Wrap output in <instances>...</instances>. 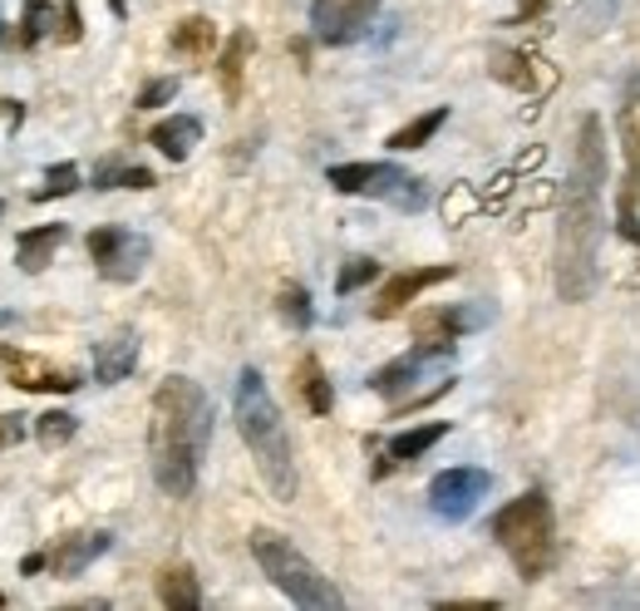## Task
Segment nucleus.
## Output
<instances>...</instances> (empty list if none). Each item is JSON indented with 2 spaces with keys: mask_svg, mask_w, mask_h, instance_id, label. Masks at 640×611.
<instances>
[{
  "mask_svg": "<svg viewBox=\"0 0 640 611\" xmlns=\"http://www.w3.org/2000/svg\"><path fill=\"white\" fill-rule=\"evenodd\" d=\"M488 489H492V473L488 469L458 463V469L434 473V483H429V508H434L438 518H448V523H464L468 513L488 499Z\"/></svg>",
  "mask_w": 640,
  "mask_h": 611,
  "instance_id": "0eeeda50",
  "label": "nucleus"
},
{
  "mask_svg": "<svg viewBox=\"0 0 640 611\" xmlns=\"http://www.w3.org/2000/svg\"><path fill=\"white\" fill-rule=\"evenodd\" d=\"M444 281H454V267H409V271H394V277L380 287V297H375L370 315H375V321H394L409 301H419L429 287H444Z\"/></svg>",
  "mask_w": 640,
  "mask_h": 611,
  "instance_id": "ddd939ff",
  "label": "nucleus"
},
{
  "mask_svg": "<svg viewBox=\"0 0 640 611\" xmlns=\"http://www.w3.org/2000/svg\"><path fill=\"white\" fill-rule=\"evenodd\" d=\"M448 361H454V345H444V341H419L414 351L400 355V361L380 365V371L370 375V389H375V395H384V399H394V405H404L409 389L424 380L429 365H448Z\"/></svg>",
  "mask_w": 640,
  "mask_h": 611,
  "instance_id": "9d476101",
  "label": "nucleus"
},
{
  "mask_svg": "<svg viewBox=\"0 0 640 611\" xmlns=\"http://www.w3.org/2000/svg\"><path fill=\"white\" fill-rule=\"evenodd\" d=\"M59 45H79L84 40V15H79V0H59V25H55Z\"/></svg>",
  "mask_w": 640,
  "mask_h": 611,
  "instance_id": "7c9ffc66",
  "label": "nucleus"
},
{
  "mask_svg": "<svg viewBox=\"0 0 640 611\" xmlns=\"http://www.w3.org/2000/svg\"><path fill=\"white\" fill-rule=\"evenodd\" d=\"M0 607H6V592H0Z\"/></svg>",
  "mask_w": 640,
  "mask_h": 611,
  "instance_id": "a19ab883",
  "label": "nucleus"
},
{
  "mask_svg": "<svg viewBox=\"0 0 640 611\" xmlns=\"http://www.w3.org/2000/svg\"><path fill=\"white\" fill-rule=\"evenodd\" d=\"M247 543H251V557H257L261 577H271V587H276L281 597H291V602L306 607V611L345 607L340 587H335L330 577H325L321 567L311 562L296 543H291V537H281V533H271V528H257Z\"/></svg>",
  "mask_w": 640,
  "mask_h": 611,
  "instance_id": "39448f33",
  "label": "nucleus"
},
{
  "mask_svg": "<svg viewBox=\"0 0 640 611\" xmlns=\"http://www.w3.org/2000/svg\"><path fill=\"white\" fill-rule=\"evenodd\" d=\"M251 50H257V40H251V30H237L232 40L223 45V60H217V79H223V94L227 104L241 99V75H247V60Z\"/></svg>",
  "mask_w": 640,
  "mask_h": 611,
  "instance_id": "412c9836",
  "label": "nucleus"
},
{
  "mask_svg": "<svg viewBox=\"0 0 640 611\" xmlns=\"http://www.w3.org/2000/svg\"><path fill=\"white\" fill-rule=\"evenodd\" d=\"M213 444V399L187 375H167L153 389L149 409V463L153 483L167 499H187L203 473V454Z\"/></svg>",
  "mask_w": 640,
  "mask_h": 611,
  "instance_id": "f03ea898",
  "label": "nucleus"
},
{
  "mask_svg": "<svg viewBox=\"0 0 640 611\" xmlns=\"http://www.w3.org/2000/svg\"><path fill=\"white\" fill-rule=\"evenodd\" d=\"M276 311H281V321L296 325V331H311V321H316V311H311V291L296 287V281H291V287H281Z\"/></svg>",
  "mask_w": 640,
  "mask_h": 611,
  "instance_id": "cd10ccee",
  "label": "nucleus"
},
{
  "mask_svg": "<svg viewBox=\"0 0 640 611\" xmlns=\"http://www.w3.org/2000/svg\"><path fill=\"white\" fill-rule=\"evenodd\" d=\"M616 133H621V153H626V178H621V232H626L631 242H640V227H636V207H640V89L621 104Z\"/></svg>",
  "mask_w": 640,
  "mask_h": 611,
  "instance_id": "f8f14e48",
  "label": "nucleus"
},
{
  "mask_svg": "<svg viewBox=\"0 0 640 611\" xmlns=\"http://www.w3.org/2000/svg\"><path fill=\"white\" fill-rule=\"evenodd\" d=\"M492 537H498V547L512 557L522 582H538L552 567V557H557V518H552L547 493L528 489L512 503H502L498 518H492Z\"/></svg>",
  "mask_w": 640,
  "mask_h": 611,
  "instance_id": "20e7f679",
  "label": "nucleus"
},
{
  "mask_svg": "<svg viewBox=\"0 0 640 611\" xmlns=\"http://www.w3.org/2000/svg\"><path fill=\"white\" fill-rule=\"evenodd\" d=\"M55 25H59V10L50 6V0H30V6L20 10L15 45H20V50H35L45 35H55Z\"/></svg>",
  "mask_w": 640,
  "mask_h": 611,
  "instance_id": "b1692460",
  "label": "nucleus"
},
{
  "mask_svg": "<svg viewBox=\"0 0 640 611\" xmlns=\"http://www.w3.org/2000/svg\"><path fill=\"white\" fill-rule=\"evenodd\" d=\"M159 602L167 611H197L203 607V582L187 562H167L159 572Z\"/></svg>",
  "mask_w": 640,
  "mask_h": 611,
  "instance_id": "aec40b11",
  "label": "nucleus"
},
{
  "mask_svg": "<svg viewBox=\"0 0 640 611\" xmlns=\"http://www.w3.org/2000/svg\"><path fill=\"white\" fill-rule=\"evenodd\" d=\"M167 99H177V79H153L139 89V109H163Z\"/></svg>",
  "mask_w": 640,
  "mask_h": 611,
  "instance_id": "2f4dec72",
  "label": "nucleus"
},
{
  "mask_svg": "<svg viewBox=\"0 0 640 611\" xmlns=\"http://www.w3.org/2000/svg\"><path fill=\"white\" fill-rule=\"evenodd\" d=\"M153 183H159V178H153L149 168H129V163H123V173H119V187H133V193H149Z\"/></svg>",
  "mask_w": 640,
  "mask_h": 611,
  "instance_id": "72a5a7b5",
  "label": "nucleus"
},
{
  "mask_svg": "<svg viewBox=\"0 0 640 611\" xmlns=\"http://www.w3.org/2000/svg\"><path fill=\"white\" fill-rule=\"evenodd\" d=\"M113 547V537L109 533H65V537H55V543H50V553H45V567L55 577H79L84 567L94 562V557H104Z\"/></svg>",
  "mask_w": 640,
  "mask_h": 611,
  "instance_id": "4468645a",
  "label": "nucleus"
},
{
  "mask_svg": "<svg viewBox=\"0 0 640 611\" xmlns=\"http://www.w3.org/2000/svg\"><path fill=\"white\" fill-rule=\"evenodd\" d=\"M20 567H25V572H45V553H30Z\"/></svg>",
  "mask_w": 640,
  "mask_h": 611,
  "instance_id": "4c0bfd02",
  "label": "nucleus"
},
{
  "mask_svg": "<svg viewBox=\"0 0 640 611\" xmlns=\"http://www.w3.org/2000/svg\"><path fill=\"white\" fill-rule=\"evenodd\" d=\"M75 435H79V419L69 415V409H50V415H40V419H35V439H40L45 449L69 444Z\"/></svg>",
  "mask_w": 640,
  "mask_h": 611,
  "instance_id": "bb28decb",
  "label": "nucleus"
},
{
  "mask_svg": "<svg viewBox=\"0 0 640 611\" xmlns=\"http://www.w3.org/2000/svg\"><path fill=\"white\" fill-rule=\"evenodd\" d=\"M232 419H237L241 444H247L251 459H257V473L271 489V499L291 503L296 499V459H291V439H286V425H281V409H276V399H271L267 380H261V371H251V365L237 375Z\"/></svg>",
  "mask_w": 640,
  "mask_h": 611,
  "instance_id": "7ed1b4c3",
  "label": "nucleus"
},
{
  "mask_svg": "<svg viewBox=\"0 0 640 611\" xmlns=\"http://www.w3.org/2000/svg\"><path fill=\"white\" fill-rule=\"evenodd\" d=\"M444 611H498L492 597H478V602H444Z\"/></svg>",
  "mask_w": 640,
  "mask_h": 611,
  "instance_id": "c9c22d12",
  "label": "nucleus"
},
{
  "mask_svg": "<svg viewBox=\"0 0 640 611\" xmlns=\"http://www.w3.org/2000/svg\"><path fill=\"white\" fill-rule=\"evenodd\" d=\"M10 321H15V315H10V311H0V331H6V325H10Z\"/></svg>",
  "mask_w": 640,
  "mask_h": 611,
  "instance_id": "58836bf2",
  "label": "nucleus"
},
{
  "mask_svg": "<svg viewBox=\"0 0 640 611\" xmlns=\"http://www.w3.org/2000/svg\"><path fill=\"white\" fill-rule=\"evenodd\" d=\"M0 371H6L10 385L30 389V395H75L79 389V371L45 361V355L15 351V345H0Z\"/></svg>",
  "mask_w": 640,
  "mask_h": 611,
  "instance_id": "1a4fd4ad",
  "label": "nucleus"
},
{
  "mask_svg": "<svg viewBox=\"0 0 640 611\" xmlns=\"http://www.w3.org/2000/svg\"><path fill=\"white\" fill-rule=\"evenodd\" d=\"M0 119L20 129V119H25V104H20V99H0Z\"/></svg>",
  "mask_w": 640,
  "mask_h": 611,
  "instance_id": "f704fd0d",
  "label": "nucleus"
},
{
  "mask_svg": "<svg viewBox=\"0 0 640 611\" xmlns=\"http://www.w3.org/2000/svg\"><path fill=\"white\" fill-rule=\"evenodd\" d=\"M542 6H547V0H522V6H518V20H532Z\"/></svg>",
  "mask_w": 640,
  "mask_h": 611,
  "instance_id": "e433bc0d",
  "label": "nucleus"
},
{
  "mask_svg": "<svg viewBox=\"0 0 640 611\" xmlns=\"http://www.w3.org/2000/svg\"><path fill=\"white\" fill-rule=\"evenodd\" d=\"M492 79L512 84V89H538V75H532V60L518 55V50H492Z\"/></svg>",
  "mask_w": 640,
  "mask_h": 611,
  "instance_id": "a878e982",
  "label": "nucleus"
},
{
  "mask_svg": "<svg viewBox=\"0 0 640 611\" xmlns=\"http://www.w3.org/2000/svg\"><path fill=\"white\" fill-rule=\"evenodd\" d=\"M133 365H139V335L133 331H119V335H109V341L94 345V380L99 385L129 380Z\"/></svg>",
  "mask_w": 640,
  "mask_h": 611,
  "instance_id": "2eb2a0df",
  "label": "nucleus"
},
{
  "mask_svg": "<svg viewBox=\"0 0 640 611\" xmlns=\"http://www.w3.org/2000/svg\"><path fill=\"white\" fill-rule=\"evenodd\" d=\"M380 277V261H370V257H350L340 267V277H335V297H355L360 287H370V281Z\"/></svg>",
  "mask_w": 640,
  "mask_h": 611,
  "instance_id": "c85d7f7f",
  "label": "nucleus"
},
{
  "mask_svg": "<svg viewBox=\"0 0 640 611\" xmlns=\"http://www.w3.org/2000/svg\"><path fill=\"white\" fill-rule=\"evenodd\" d=\"M325 183H330L335 193H350V197H380V203L400 207V213H419V207L429 203L424 183L394 163H335L330 173H325Z\"/></svg>",
  "mask_w": 640,
  "mask_h": 611,
  "instance_id": "423d86ee",
  "label": "nucleus"
},
{
  "mask_svg": "<svg viewBox=\"0 0 640 611\" xmlns=\"http://www.w3.org/2000/svg\"><path fill=\"white\" fill-rule=\"evenodd\" d=\"M149 143L159 149L163 158H173V163H183L187 153L203 143V119H193V114H173V119L153 124L149 129Z\"/></svg>",
  "mask_w": 640,
  "mask_h": 611,
  "instance_id": "a211bd4d",
  "label": "nucleus"
},
{
  "mask_svg": "<svg viewBox=\"0 0 640 611\" xmlns=\"http://www.w3.org/2000/svg\"><path fill=\"white\" fill-rule=\"evenodd\" d=\"M75 187H79V168L75 163H55L45 173V187H35L30 197H35V203H50V197H69Z\"/></svg>",
  "mask_w": 640,
  "mask_h": 611,
  "instance_id": "c756f323",
  "label": "nucleus"
},
{
  "mask_svg": "<svg viewBox=\"0 0 640 611\" xmlns=\"http://www.w3.org/2000/svg\"><path fill=\"white\" fill-rule=\"evenodd\" d=\"M444 435H448V425H419V429H404V435H394L390 444H384V459L375 463V479H384V473H390L394 463H414V459H424L429 449H434Z\"/></svg>",
  "mask_w": 640,
  "mask_h": 611,
  "instance_id": "6ab92c4d",
  "label": "nucleus"
},
{
  "mask_svg": "<svg viewBox=\"0 0 640 611\" xmlns=\"http://www.w3.org/2000/svg\"><path fill=\"white\" fill-rule=\"evenodd\" d=\"M123 10H129V6H123V0H113V15H123Z\"/></svg>",
  "mask_w": 640,
  "mask_h": 611,
  "instance_id": "ea45409f",
  "label": "nucleus"
},
{
  "mask_svg": "<svg viewBox=\"0 0 640 611\" xmlns=\"http://www.w3.org/2000/svg\"><path fill=\"white\" fill-rule=\"evenodd\" d=\"M65 223H45V227H30V232H20L15 237V267L20 271H30V277H35V271H45L50 261H55V251L65 247Z\"/></svg>",
  "mask_w": 640,
  "mask_h": 611,
  "instance_id": "f3484780",
  "label": "nucleus"
},
{
  "mask_svg": "<svg viewBox=\"0 0 640 611\" xmlns=\"http://www.w3.org/2000/svg\"><path fill=\"white\" fill-rule=\"evenodd\" d=\"M296 395H301V405H306L311 415H330V409H335V389H330V380H325L316 355H301V361H296Z\"/></svg>",
  "mask_w": 640,
  "mask_h": 611,
  "instance_id": "4be33fe9",
  "label": "nucleus"
},
{
  "mask_svg": "<svg viewBox=\"0 0 640 611\" xmlns=\"http://www.w3.org/2000/svg\"><path fill=\"white\" fill-rule=\"evenodd\" d=\"M606 183H611V153L596 114L576 124L572 173H566L562 213H557V297L586 301L596 291V251L606 237Z\"/></svg>",
  "mask_w": 640,
  "mask_h": 611,
  "instance_id": "f257e3e1",
  "label": "nucleus"
},
{
  "mask_svg": "<svg viewBox=\"0 0 640 611\" xmlns=\"http://www.w3.org/2000/svg\"><path fill=\"white\" fill-rule=\"evenodd\" d=\"M448 124V109H429L424 119H414V124H404V129H394L390 133V149L394 153H409V149H424L429 139H434L438 129Z\"/></svg>",
  "mask_w": 640,
  "mask_h": 611,
  "instance_id": "393cba45",
  "label": "nucleus"
},
{
  "mask_svg": "<svg viewBox=\"0 0 640 611\" xmlns=\"http://www.w3.org/2000/svg\"><path fill=\"white\" fill-rule=\"evenodd\" d=\"M380 0H311V30L321 45H355L370 30Z\"/></svg>",
  "mask_w": 640,
  "mask_h": 611,
  "instance_id": "9b49d317",
  "label": "nucleus"
},
{
  "mask_svg": "<svg viewBox=\"0 0 640 611\" xmlns=\"http://www.w3.org/2000/svg\"><path fill=\"white\" fill-rule=\"evenodd\" d=\"M482 325L478 311H464V306H429V311L414 315V341H444L454 345L464 331Z\"/></svg>",
  "mask_w": 640,
  "mask_h": 611,
  "instance_id": "dca6fc26",
  "label": "nucleus"
},
{
  "mask_svg": "<svg viewBox=\"0 0 640 611\" xmlns=\"http://www.w3.org/2000/svg\"><path fill=\"white\" fill-rule=\"evenodd\" d=\"M25 439V415H0V449H15Z\"/></svg>",
  "mask_w": 640,
  "mask_h": 611,
  "instance_id": "473e14b6",
  "label": "nucleus"
},
{
  "mask_svg": "<svg viewBox=\"0 0 640 611\" xmlns=\"http://www.w3.org/2000/svg\"><path fill=\"white\" fill-rule=\"evenodd\" d=\"M173 50L187 60H207L217 50V25L207 15H187L173 25Z\"/></svg>",
  "mask_w": 640,
  "mask_h": 611,
  "instance_id": "5701e85b",
  "label": "nucleus"
},
{
  "mask_svg": "<svg viewBox=\"0 0 640 611\" xmlns=\"http://www.w3.org/2000/svg\"><path fill=\"white\" fill-rule=\"evenodd\" d=\"M0 35H6V25H0Z\"/></svg>",
  "mask_w": 640,
  "mask_h": 611,
  "instance_id": "79ce46f5",
  "label": "nucleus"
},
{
  "mask_svg": "<svg viewBox=\"0 0 640 611\" xmlns=\"http://www.w3.org/2000/svg\"><path fill=\"white\" fill-rule=\"evenodd\" d=\"M89 257L94 267H99L104 281H133L143 271V261H149V237H139V232L129 227H94L89 232Z\"/></svg>",
  "mask_w": 640,
  "mask_h": 611,
  "instance_id": "6e6552de",
  "label": "nucleus"
}]
</instances>
